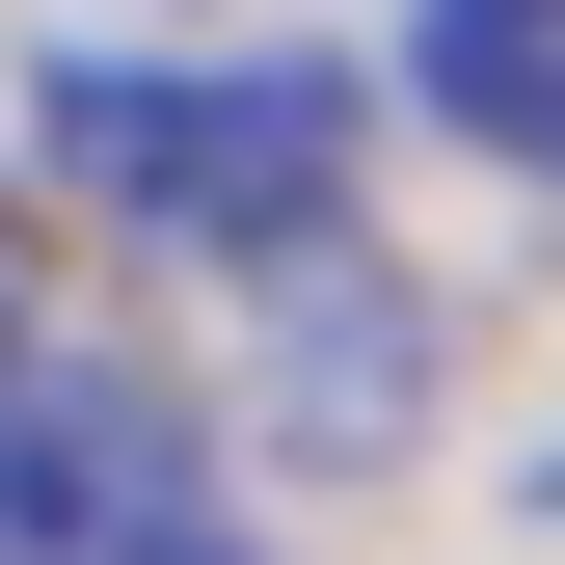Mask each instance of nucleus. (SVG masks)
I'll list each match as a JSON object with an SVG mask.
<instances>
[{
    "mask_svg": "<svg viewBox=\"0 0 565 565\" xmlns=\"http://www.w3.org/2000/svg\"><path fill=\"white\" fill-rule=\"evenodd\" d=\"M0 565H243L216 512V431L108 350H28L0 377Z\"/></svg>",
    "mask_w": 565,
    "mask_h": 565,
    "instance_id": "f03ea898",
    "label": "nucleus"
},
{
    "mask_svg": "<svg viewBox=\"0 0 565 565\" xmlns=\"http://www.w3.org/2000/svg\"><path fill=\"white\" fill-rule=\"evenodd\" d=\"M0 377H28V189H0Z\"/></svg>",
    "mask_w": 565,
    "mask_h": 565,
    "instance_id": "20e7f679",
    "label": "nucleus"
},
{
    "mask_svg": "<svg viewBox=\"0 0 565 565\" xmlns=\"http://www.w3.org/2000/svg\"><path fill=\"white\" fill-rule=\"evenodd\" d=\"M431 108L512 135V162H565V0H431Z\"/></svg>",
    "mask_w": 565,
    "mask_h": 565,
    "instance_id": "7ed1b4c3",
    "label": "nucleus"
},
{
    "mask_svg": "<svg viewBox=\"0 0 565 565\" xmlns=\"http://www.w3.org/2000/svg\"><path fill=\"white\" fill-rule=\"evenodd\" d=\"M54 162H82L108 216H162L189 269L350 243V82L323 54H82V82H54Z\"/></svg>",
    "mask_w": 565,
    "mask_h": 565,
    "instance_id": "f257e3e1",
    "label": "nucleus"
}]
</instances>
